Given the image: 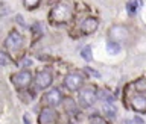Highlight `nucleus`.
Returning <instances> with one entry per match:
<instances>
[{"label": "nucleus", "mask_w": 146, "mask_h": 124, "mask_svg": "<svg viewBox=\"0 0 146 124\" xmlns=\"http://www.w3.org/2000/svg\"><path fill=\"white\" fill-rule=\"evenodd\" d=\"M73 15V6L67 2L58 3L50 12V21L52 23H66Z\"/></svg>", "instance_id": "obj_1"}, {"label": "nucleus", "mask_w": 146, "mask_h": 124, "mask_svg": "<svg viewBox=\"0 0 146 124\" xmlns=\"http://www.w3.org/2000/svg\"><path fill=\"white\" fill-rule=\"evenodd\" d=\"M64 85L67 86V89L70 91H78L81 89V86L84 85V76L78 71H73V73H68L64 79Z\"/></svg>", "instance_id": "obj_2"}, {"label": "nucleus", "mask_w": 146, "mask_h": 124, "mask_svg": "<svg viewBox=\"0 0 146 124\" xmlns=\"http://www.w3.org/2000/svg\"><path fill=\"white\" fill-rule=\"evenodd\" d=\"M96 98H98V93H96L94 88H91V86H87V88L79 91V103H81L82 108L93 106Z\"/></svg>", "instance_id": "obj_3"}, {"label": "nucleus", "mask_w": 146, "mask_h": 124, "mask_svg": "<svg viewBox=\"0 0 146 124\" xmlns=\"http://www.w3.org/2000/svg\"><path fill=\"white\" fill-rule=\"evenodd\" d=\"M23 43H25L23 36L18 33L17 30H12L11 33L8 35L6 41H5V45H6V49H9L11 52H17V50H20V49H21Z\"/></svg>", "instance_id": "obj_4"}, {"label": "nucleus", "mask_w": 146, "mask_h": 124, "mask_svg": "<svg viewBox=\"0 0 146 124\" xmlns=\"http://www.w3.org/2000/svg\"><path fill=\"white\" fill-rule=\"evenodd\" d=\"M56 120H58V114L50 106L44 108L43 111L40 112V117H38L40 124H56Z\"/></svg>", "instance_id": "obj_5"}, {"label": "nucleus", "mask_w": 146, "mask_h": 124, "mask_svg": "<svg viewBox=\"0 0 146 124\" xmlns=\"http://www.w3.org/2000/svg\"><path fill=\"white\" fill-rule=\"evenodd\" d=\"M61 100H62V94H61V91L56 89V88L49 89L43 97V102H44V104H47V106H56V104L61 103Z\"/></svg>", "instance_id": "obj_6"}, {"label": "nucleus", "mask_w": 146, "mask_h": 124, "mask_svg": "<svg viewBox=\"0 0 146 124\" xmlns=\"http://www.w3.org/2000/svg\"><path fill=\"white\" fill-rule=\"evenodd\" d=\"M12 83L14 85H17L18 88H21V86H27L31 83V80H32V74L27 70H23L20 73H17V74H14L12 76Z\"/></svg>", "instance_id": "obj_7"}, {"label": "nucleus", "mask_w": 146, "mask_h": 124, "mask_svg": "<svg viewBox=\"0 0 146 124\" xmlns=\"http://www.w3.org/2000/svg\"><path fill=\"white\" fill-rule=\"evenodd\" d=\"M50 83H52V73H50L49 70H43V71H40L38 74H36V77H35V85L38 86L40 89L47 88Z\"/></svg>", "instance_id": "obj_8"}, {"label": "nucleus", "mask_w": 146, "mask_h": 124, "mask_svg": "<svg viewBox=\"0 0 146 124\" xmlns=\"http://www.w3.org/2000/svg\"><path fill=\"white\" fill-rule=\"evenodd\" d=\"M98 27H99V23H98V20H96V18H93V17L85 18V20L81 23V30L84 32L85 35L94 33V32L98 30Z\"/></svg>", "instance_id": "obj_9"}, {"label": "nucleus", "mask_w": 146, "mask_h": 124, "mask_svg": "<svg viewBox=\"0 0 146 124\" xmlns=\"http://www.w3.org/2000/svg\"><path fill=\"white\" fill-rule=\"evenodd\" d=\"M131 104H132V108H134L135 111L143 112V111H146V97H145L143 94H135V95H132Z\"/></svg>", "instance_id": "obj_10"}, {"label": "nucleus", "mask_w": 146, "mask_h": 124, "mask_svg": "<svg viewBox=\"0 0 146 124\" xmlns=\"http://www.w3.org/2000/svg\"><path fill=\"white\" fill-rule=\"evenodd\" d=\"M110 35L114 39H125L128 36V30H126V27H122V26H113L110 29Z\"/></svg>", "instance_id": "obj_11"}, {"label": "nucleus", "mask_w": 146, "mask_h": 124, "mask_svg": "<svg viewBox=\"0 0 146 124\" xmlns=\"http://www.w3.org/2000/svg\"><path fill=\"white\" fill-rule=\"evenodd\" d=\"M62 103H64V109H66V112L67 114H70V115H75L76 114V103L73 102V98H64L62 100Z\"/></svg>", "instance_id": "obj_12"}, {"label": "nucleus", "mask_w": 146, "mask_h": 124, "mask_svg": "<svg viewBox=\"0 0 146 124\" xmlns=\"http://www.w3.org/2000/svg\"><path fill=\"white\" fill-rule=\"evenodd\" d=\"M107 52L110 54H117L119 52H120V45H119L116 41H110V43L107 44Z\"/></svg>", "instance_id": "obj_13"}, {"label": "nucleus", "mask_w": 146, "mask_h": 124, "mask_svg": "<svg viewBox=\"0 0 146 124\" xmlns=\"http://www.w3.org/2000/svg\"><path fill=\"white\" fill-rule=\"evenodd\" d=\"M81 56L84 58L87 62H90L91 59H93V54H91V47H90V45H85V47H82V50H81Z\"/></svg>", "instance_id": "obj_14"}, {"label": "nucleus", "mask_w": 146, "mask_h": 124, "mask_svg": "<svg viewBox=\"0 0 146 124\" xmlns=\"http://www.w3.org/2000/svg\"><path fill=\"white\" fill-rule=\"evenodd\" d=\"M137 8H139V3H137L135 0H131V2H128V5H126V11H128L129 15H135Z\"/></svg>", "instance_id": "obj_15"}, {"label": "nucleus", "mask_w": 146, "mask_h": 124, "mask_svg": "<svg viewBox=\"0 0 146 124\" xmlns=\"http://www.w3.org/2000/svg\"><path fill=\"white\" fill-rule=\"evenodd\" d=\"M98 98H100V100H104V102H107V103H110V102H113V95L108 93V91H98Z\"/></svg>", "instance_id": "obj_16"}, {"label": "nucleus", "mask_w": 146, "mask_h": 124, "mask_svg": "<svg viewBox=\"0 0 146 124\" xmlns=\"http://www.w3.org/2000/svg\"><path fill=\"white\" fill-rule=\"evenodd\" d=\"M104 112L107 114L108 117H111V118H113L114 115H116V108H114L113 104H108V103H107V104L104 106Z\"/></svg>", "instance_id": "obj_17"}, {"label": "nucleus", "mask_w": 146, "mask_h": 124, "mask_svg": "<svg viewBox=\"0 0 146 124\" xmlns=\"http://www.w3.org/2000/svg\"><path fill=\"white\" fill-rule=\"evenodd\" d=\"M9 61H11V58H9L5 52H0V65H8Z\"/></svg>", "instance_id": "obj_18"}, {"label": "nucleus", "mask_w": 146, "mask_h": 124, "mask_svg": "<svg viewBox=\"0 0 146 124\" xmlns=\"http://www.w3.org/2000/svg\"><path fill=\"white\" fill-rule=\"evenodd\" d=\"M38 3H40V0H25V6L27 9H34L38 6Z\"/></svg>", "instance_id": "obj_19"}, {"label": "nucleus", "mask_w": 146, "mask_h": 124, "mask_svg": "<svg viewBox=\"0 0 146 124\" xmlns=\"http://www.w3.org/2000/svg\"><path fill=\"white\" fill-rule=\"evenodd\" d=\"M90 124H108L102 117H91L90 118Z\"/></svg>", "instance_id": "obj_20"}, {"label": "nucleus", "mask_w": 146, "mask_h": 124, "mask_svg": "<svg viewBox=\"0 0 146 124\" xmlns=\"http://www.w3.org/2000/svg\"><path fill=\"white\" fill-rule=\"evenodd\" d=\"M85 71H88V73H90V74L93 76V77H100L99 73L96 71V70H93V68H90V67H87V68H85Z\"/></svg>", "instance_id": "obj_21"}, {"label": "nucleus", "mask_w": 146, "mask_h": 124, "mask_svg": "<svg viewBox=\"0 0 146 124\" xmlns=\"http://www.w3.org/2000/svg\"><path fill=\"white\" fill-rule=\"evenodd\" d=\"M132 124H143V120H141L140 117H135L134 120H132Z\"/></svg>", "instance_id": "obj_22"}]
</instances>
